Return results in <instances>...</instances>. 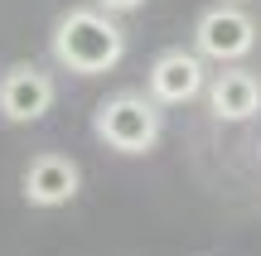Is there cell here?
I'll return each instance as SVG.
<instances>
[{"instance_id":"cell-8","label":"cell","mask_w":261,"mask_h":256,"mask_svg":"<svg viewBox=\"0 0 261 256\" xmlns=\"http://www.w3.org/2000/svg\"><path fill=\"white\" fill-rule=\"evenodd\" d=\"M97 5H102L107 15H130V10H140L145 0H97Z\"/></svg>"},{"instance_id":"cell-3","label":"cell","mask_w":261,"mask_h":256,"mask_svg":"<svg viewBox=\"0 0 261 256\" xmlns=\"http://www.w3.org/2000/svg\"><path fill=\"white\" fill-rule=\"evenodd\" d=\"M194 44L203 58H218V63H237V58L252 53L256 44V19L237 5H213L198 15L194 24Z\"/></svg>"},{"instance_id":"cell-1","label":"cell","mask_w":261,"mask_h":256,"mask_svg":"<svg viewBox=\"0 0 261 256\" xmlns=\"http://www.w3.org/2000/svg\"><path fill=\"white\" fill-rule=\"evenodd\" d=\"M54 58L73 73H112L126 58V34L107 10H68L54 29Z\"/></svg>"},{"instance_id":"cell-5","label":"cell","mask_w":261,"mask_h":256,"mask_svg":"<svg viewBox=\"0 0 261 256\" xmlns=\"http://www.w3.org/2000/svg\"><path fill=\"white\" fill-rule=\"evenodd\" d=\"M54 106V77L44 68H10L0 77V111L10 121H39Z\"/></svg>"},{"instance_id":"cell-2","label":"cell","mask_w":261,"mask_h":256,"mask_svg":"<svg viewBox=\"0 0 261 256\" xmlns=\"http://www.w3.org/2000/svg\"><path fill=\"white\" fill-rule=\"evenodd\" d=\"M92 131L102 135V145H112L121 155H145L160 140V106L140 92H116L97 106Z\"/></svg>"},{"instance_id":"cell-6","label":"cell","mask_w":261,"mask_h":256,"mask_svg":"<svg viewBox=\"0 0 261 256\" xmlns=\"http://www.w3.org/2000/svg\"><path fill=\"white\" fill-rule=\"evenodd\" d=\"M77 184H83V174L68 155H39L24 169V198L39 203V208H58L77 193Z\"/></svg>"},{"instance_id":"cell-7","label":"cell","mask_w":261,"mask_h":256,"mask_svg":"<svg viewBox=\"0 0 261 256\" xmlns=\"http://www.w3.org/2000/svg\"><path fill=\"white\" fill-rule=\"evenodd\" d=\"M208 111L213 121H252L261 111V82L247 68H223L208 82Z\"/></svg>"},{"instance_id":"cell-4","label":"cell","mask_w":261,"mask_h":256,"mask_svg":"<svg viewBox=\"0 0 261 256\" xmlns=\"http://www.w3.org/2000/svg\"><path fill=\"white\" fill-rule=\"evenodd\" d=\"M198 92H208L203 53L165 48V53L150 63V102H160V106H184V102H194Z\"/></svg>"}]
</instances>
